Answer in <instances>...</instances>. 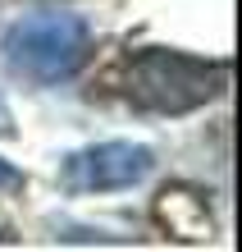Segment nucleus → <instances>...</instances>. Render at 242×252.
<instances>
[{
  "instance_id": "nucleus-1",
  "label": "nucleus",
  "mask_w": 242,
  "mask_h": 252,
  "mask_svg": "<svg viewBox=\"0 0 242 252\" xmlns=\"http://www.w3.org/2000/svg\"><path fill=\"white\" fill-rule=\"evenodd\" d=\"M233 78L229 60H206V55H188V51H164V46H146L124 60V96L146 115H192L210 106Z\"/></svg>"
},
{
  "instance_id": "nucleus-2",
  "label": "nucleus",
  "mask_w": 242,
  "mask_h": 252,
  "mask_svg": "<svg viewBox=\"0 0 242 252\" xmlns=\"http://www.w3.org/2000/svg\"><path fill=\"white\" fill-rule=\"evenodd\" d=\"M0 55H5L14 78L37 83V87H55L92 60V23L69 9L27 14V19L5 28Z\"/></svg>"
},
{
  "instance_id": "nucleus-3",
  "label": "nucleus",
  "mask_w": 242,
  "mask_h": 252,
  "mask_svg": "<svg viewBox=\"0 0 242 252\" xmlns=\"http://www.w3.org/2000/svg\"><path fill=\"white\" fill-rule=\"evenodd\" d=\"M156 170V152L146 142H92L78 147L59 160V188L73 192V197H87V192H124L137 188L142 179H151Z\"/></svg>"
},
{
  "instance_id": "nucleus-4",
  "label": "nucleus",
  "mask_w": 242,
  "mask_h": 252,
  "mask_svg": "<svg viewBox=\"0 0 242 252\" xmlns=\"http://www.w3.org/2000/svg\"><path fill=\"white\" fill-rule=\"evenodd\" d=\"M156 220L164 229L174 234V239H188V243H201L210 239V206L201 192H192L183 184H174V188H164L160 197H156Z\"/></svg>"
},
{
  "instance_id": "nucleus-5",
  "label": "nucleus",
  "mask_w": 242,
  "mask_h": 252,
  "mask_svg": "<svg viewBox=\"0 0 242 252\" xmlns=\"http://www.w3.org/2000/svg\"><path fill=\"white\" fill-rule=\"evenodd\" d=\"M27 179H23V170L19 165H9V160L5 156H0V192H19Z\"/></svg>"
}]
</instances>
